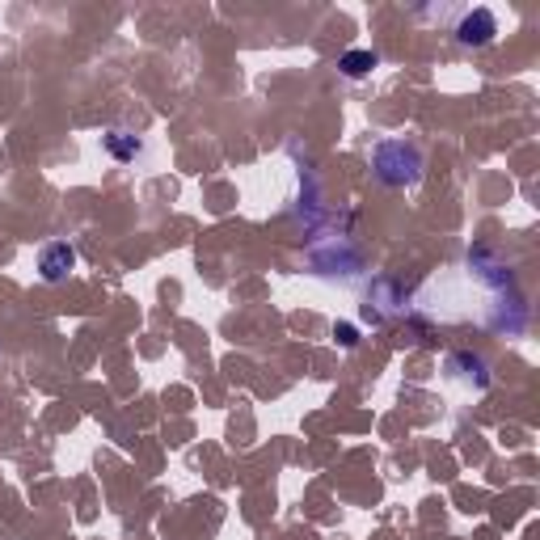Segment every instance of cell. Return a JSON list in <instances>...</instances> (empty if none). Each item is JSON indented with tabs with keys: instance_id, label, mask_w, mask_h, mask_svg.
<instances>
[{
	"instance_id": "obj_1",
	"label": "cell",
	"mask_w": 540,
	"mask_h": 540,
	"mask_svg": "<svg viewBox=\"0 0 540 540\" xmlns=\"http://www.w3.org/2000/svg\"><path fill=\"white\" fill-rule=\"evenodd\" d=\"M72 266H76V253H72L63 241H59V245H46V249H42V258H38V270H42V279H46V283H59Z\"/></svg>"
},
{
	"instance_id": "obj_2",
	"label": "cell",
	"mask_w": 540,
	"mask_h": 540,
	"mask_svg": "<svg viewBox=\"0 0 540 540\" xmlns=\"http://www.w3.org/2000/svg\"><path fill=\"white\" fill-rule=\"evenodd\" d=\"M456 34H460V42H477V46H482V42H490V38L498 34V21H494L490 8H477V13H469V17L460 21Z\"/></svg>"
},
{
	"instance_id": "obj_3",
	"label": "cell",
	"mask_w": 540,
	"mask_h": 540,
	"mask_svg": "<svg viewBox=\"0 0 540 540\" xmlns=\"http://www.w3.org/2000/svg\"><path fill=\"white\" fill-rule=\"evenodd\" d=\"M368 68H376V55H372V51H351V55H342V72H346V76H363Z\"/></svg>"
},
{
	"instance_id": "obj_4",
	"label": "cell",
	"mask_w": 540,
	"mask_h": 540,
	"mask_svg": "<svg viewBox=\"0 0 540 540\" xmlns=\"http://www.w3.org/2000/svg\"><path fill=\"white\" fill-rule=\"evenodd\" d=\"M106 144H110V152H114V156H123V161H127V156H135V152H139V139H135V144H123V139H118V131H114V135H110V139H106Z\"/></svg>"
}]
</instances>
